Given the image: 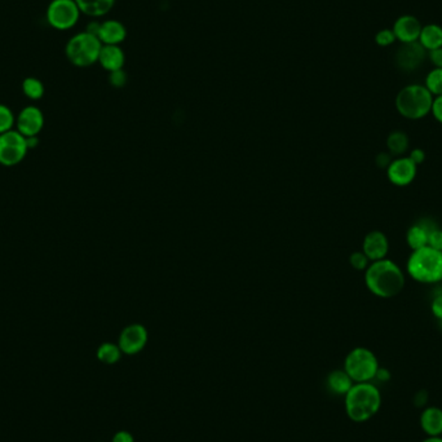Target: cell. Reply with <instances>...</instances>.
I'll return each instance as SVG.
<instances>
[{"label":"cell","mask_w":442,"mask_h":442,"mask_svg":"<svg viewBox=\"0 0 442 442\" xmlns=\"http://www.w3.org/2000/svg\"><path fill=\"white\" fill-rule=\"evenodd\" d=\"M365 282L375 297L393 298L405 287V274L396 262L383 259L368 267Z\"/></svg>","instance_id":"obj_1"},{"label":"cell","mask_w":442,"mask_h":442,"mask_svg":"<svg viewBox=\"0 0 442 442\" xmlns=\"http://www.w3.org/2000/svg\"><path fill=\"white\" fill-rule=\"evenodd\" d=\"M381 407V393L379 389L369 383H354L345 395V413L354 423L370 420L379 413Z\"/></svg>","instance_id":"obj_2"},{"label":"cell","mask_w":442,"mask_h":442,"mask_svg":"<svg viewBox=\"0 0 442 442\" xmlns=\"http://www.w3.org/2000/svg\"><path fill=\"white\" fill-rule=\"evenodd\" d=\"M409 274L422 283H437L442 281V251L429 246L411 253L407 262Z\"/></svg>","instance_id":"obj_3"},{"label":"cell","mask_w":442,"mask_h":442,"mask_svg":"<svg viewBox=\"0 0 442 442\" xmlns=\"http://www.w3.org/2000/svg\"><path fill=\"white\" fill-rule=\"evenodd\" d=\"M434 96L422 84H410L398 92L396 108L407 119L416 120L428 116L432 110Z\"/></svg>","instance_id":"obj_4"},{"label":"cell","mask_w":442,"mask_h":442,"mask_svg":"<svg viewBox=\"0 0 442 442\" xmlns=\"http://www.w3.org/2000/svg\"><path fill=\"white\" fill-rule=\"evenodd\" d=\"M102 43L97 36L87 31L72 35L65 45V56L68 61L77 68H90L99 63Z\"/></svg>","instance_id":"obj_5"},{"label":"cell","mask_w":442,"mask_h":442,"mask_svg":"<svg viewBox=\"0 0 442 442\" xmlns=\"http://www.w3.org/2000/svg\"><path fill=\"white\" fill-rule=\"evenodd\" d=\"M379 368L377 356L363 347L352 349L344 361V370L354 383H369L375 379Z\"/></svg>","instance_id":"obj_6"},{"label":"cell","mask_w":442,"mask_h":442,"mask_svg":"<svg viewBox=\"0 0 442 442\" xmlns=\"http://www.w3.org/2000/svg\"><path fill=\"white\" fill-rule=\"evenodd\" d=\"M81 9L75 0H51L45 9V21L58 31H68L81 19Z\"/></svg>","instance_id":"obj_7"},{"label":"cell","mask_w":442,"mask_h":442,"mask_svg":"<svg viewBox=\"0 0 442 442\" xmlns=\"http://www.w3.org/2000/svg\"><path fill=\"white\" fill-rule=\"evenodd\" d=\"M29 148L26 137L17 129H10L0 135V164L4 167L17 166L26 158Z\"/></svg>","instance_id":"obj_8"},{"label":"cell","mask_w":442,"mask_h":442,"mask_svg":"<svg viewBox=\"0 0 442 442\" xmlns=\"http://www.w3.org/2000/svg\"><path fill=\"white\" fill-rule=\"evenodd\" d=\"M45 114L35 105H27L21 109L16 117V129L25 137L38 136L45 128Z\"/></svg>","instance_id":"obj_9"},{"label":"cell","mask_w":442,"mask_h":442,"mask_svg":"<svg viewBox=\"0 0 442 442\" xmlns=\"http://www.w3.org/2000/svg\"><path fill=\"white\" fill-rule=\"evenodd\" d=\"M428 57V52L419 42L402 43L395 54V61L401 70L414 72Z\"/></svg>","instance_id":"obj_10"},{"label":"cell","mask_w":442,"mask_h":442,"mask_svg":"<svg viewBox=\"0 0 442 442\" xmlns=\"http://www.w3.org/2000/svg\"><path fill=\"white\" fill-rule=\"evenodd\" d=\"M148 343V330L144 326L134 324L127 326L119 335L118 345L122 353L134 356L141 352Z\"/></svg>","instance_id":"obj_11"},{"label":"cell","mask_w":442,"mask_h":442,"mask_svg":"<svg viewBox=\"0 0 442 442\" xmlns=\"http://www.w3.org/2000/svg\"><path fill=\"white\" fill-rule=\"evenodd\" d=\"M416 170L418 166L407 157L392 161L387 168V175L392 184L397 187H407L416 179Z\"/></svg>","instance_id":"obj_12"},{"label":"cell","mask_w":442,"mask_h":442,"mask_svg":"<svg viewBox=\"0 0 442 442\" xmlns=\"http://www.w3.org/2000/svg\"><path fill=\"white\" fill-rule=\"evenodd\" d=\"M422 24L420 21L411 15H405L401 16L396 19L395 25H393V33L396 39L400 40L401 43H411V42H418L420 31H422Z\"/></svg>","instance_id":"obj_13"},{"label":"cell","mask_w":442,"mask_h":442,"mask_svg":"<svg viewBox=\"0 0 442 442\" xmlns=\"http://www.w3.org/2000/svg\"><path fill=\"white\" fill-rule=\"evenodd\" d=\"M388 250V239L386 235L379 230L370 232L363 239L362 253H365L371 262H378V260L386 259Z\"/></svg>","instance_id":"obj_14"},{"label":"cell","mask_w":442,"mask_h":442,"mask_svg":"<svg viewBox=\"0 0 442 442\" xmlns=\"http://www.w3.org/2000/svg\"><path fill=\"white\" fill-rule=\"evenodd\" d=\"M97 38L102 45H122L127 38L126 26L117 19L102 21Z\"/></svg>","instance_id":"obj_15"},{"label":"cell","mask_w":442,"mask_h":442,"mask_svg":"<svg viewBox=\"0 0 442 442\" xmlns=\"http://www.w3.org/2000/svg\"><path fill=\"white\" fill-rule=\"evenodd\" d=\"M126 56L119 45H102L99 56V63L106 72H111L123 69Z\"/></svg>","instance_id":"obj_16"},{"label":"cell","mask_w":442,"mask_h":442,"mask_svg":"<svg viewBox=\"0 0 442 442\" xmlns=\"http://www.w3.org/2000/svg\"><path fill=\"white\" fill-rule=\"evenodd\" d=\"M434 229H437V226L434 221L422 220V221L416 223V226H411L407 232V241L409 247L413 251H416V250L428 246V235Z\"/></svg>","instance_id":"obj_17"},{"label":"cell","mask_w":442,"mask_h":442,"mask_svg":"<svg viewBox=\"0 0 442 442\" xmlns=\"http://www.w3.org/2000/svg\"><path fill=\"white\" fill-rule=\"evenodd\" d=\"M420 427L428 437L442 436V409L427 407L420 416Z\"/></svg>","instance_id":"obj_18"},{"label":"cell","mask_w":442,"mask_h":442,"mask_svg":"<svg viewBox=\"0 0 442 442\" xmlns=\"http://www.w3.org/2000/svg\"><path fill=\"white\" fill-rule=\"evenodd\" d=\"M326 384H327V388L329 390L335 395V396H343L345 397V395L351 390L353 386H354V381L352 378L347 374V371L344 370H334L331 371L327 377L326 380Z\"/></svg>","instance_id":"obj_19"},{"label":"cell","mask_w":442,"mask_h":442,"mask_svg":"<svg viewBox=\"0 0 442 442\" xmlns=\"http://www.w3.org/2000/svg\"><path fill=\"white\" fill-rule=\"evenodd\" d=\"M81 9V15L90 18L106 16L116 6V0H75Z\"/></svg>","instance_id":"obj_20"},{"label":"cell","mask_w":442,"mask_h":442,"mask_svg":"<svg viewBox=\"0 0 442 442\" xmlns=\"http://www.w3.org/2000/svg\"><path fill=\"white\" fill-rule=\"evenodd\" d=\"M425 47V51H434L442 47V27L436 24H428L422 27L420 36L418 40Z\"/></svg>","instance_id":"obj_21"},{"label":"cell","mask_w":442,"mask_h":442,"mask_svg":"<svg viewBox=\"0 0 442 442\" xmlns=\"http://www.w3.org/2000/svg\"><path fill=\"white\" fill-rule=\"evenodd\" d=\"M22 93L26 96L27 99L31 101H38L43 99L45 93V87L43 81L38 79L35 77H27L21 84Z\"/></svg>","instance_id":"obj_22"},{"label":"cell","mask_w":442,"mask_h":442,"mask_svg":"<svg viewBox=\"0 0 442 442\" xmlns=\"http://www.w3.org/2000/svg\"><path fill=\"white\" fill-rule=\"evenodd\" d=\"M122 351L119 348L118 344L114 343H102L97 349V360L102 362V363H106V365H114L117 363L120 357H122Z\"/></svg>","instance_id":"obj_23"},{"label":"cell","mask_w":442,"mask_h":442,"mask_svg":"<svg viewBox=\"0 0 442 442\" xmlns=\"http://www.w3.org/2000/svg\"><path fill=\"white\" fill-rule=\"evenodd\" d=\"M387 148L390 155H401L409 149V137L405 132L395 131L387 139Z\"/></svg>","instance_id":"obj_24"},{"label":"cell","mask_w":442,"mask_h":442,"mask_svg":"<svg viewBox=\"0 0 442 442\" xmlns=\"http://www.w3.org/2000/svg\"><path fill=\"white\" fill-rule=\"evenodd\" d=\"M425 88L432 93V96H441L442 69L434 68L432 72H428L425 78Z\"/></svg>","instance_id":"obj_25"},{"label":"cell","mask_w":442,"mask_h":442,"mask_svg":"<svg viewBox=\"0 0 442 442\" xmlns=\"http://www.w3.org/2000/svg\"><path fill=\"white\" fill-rule=\"evenodd\" d=\"M16 127V116L6 104H0V135Z\"/></svg>","instance_id":"obj_26"},{"label":"cell","mask_w":442,"mask_h":442,"mask_svg":"<svg viewBox=\"0 0 442 442\" xmlns=\"http://www.w3.org/2000/svg\"><path fill=\"white\" fill-rule=\"evenodd\" d=\"M396 40L397 39H396L392 29H383V30L378 31L375 35V42L380 47H388V45H393Z\"/></svg>","instance_id":"obj_27"},{"label":"cell","mask_w":442,"mask_h":442,"mask_svg":"<svg viewBox=\"0 0 442 442\" xmlns=\"http://www.w3.org/2000/svg\"><path fill=\"white\" fill-rule=\"evenodd\" d=\"M349 262H351V265H352L354 269L363 271V269H368L370 260H369V258L363 253H353L352 255H351Z\"/></svg>","instance_id":"obj_28"},{"label":"cell","mask_w":442,"mask_h":442,"mask_svg":"<svg viewBox=\"0 0 442 442\" xmlns=\"http://www.w3.org/2000/svg\"><path fill=\"white\" fill-rule=\"evenodd\" d=\"M109 81L113 87L116 88H122L125 87L127 83V72L120 69V70H116V72H109Z\"/></svg>","instance_id":"obj_29"},{"label":"cell","mask_w":442,"mask_h":442,"mask_svg":"<svg viewBox=\"0 0 442 442\" xmlns=\"http://www.w3.org/2000/svg\"><path fill=\"white\" fill-rule=\"evenodd\" d=\"M428 246L434 250L442 251V230L439 228L432 230L428 235Z\"/></svg>","instance_id":"obj_30"},{"label":"cell","mask_w":442,"mask_h":442,"mask_svg":"<svg viewBox=\"0 0 442 442\" xmlns=\"http://www.w3.org/2000/svg\"><path fill=\"white\" fill-rule=\"evenodd\" d=\"M431 113L434 114L436 120H439L440 123H442V95L441 96H436V97H434Z\"/></svg>","instance_id":"obj_31"},{"label":"cell","mask_w":442,"mask_h":442,"mask_svg":"<svg viewBox=\"0 0 442 442\" xmlns=\"http://www.w3.org/2000/svg\"><path fill=\"white\" fill-rule=\"evenodd\" d=\"M428 58L431 60V63H434L436 68L442 69V47L441 48L434 49V51H429L428 52Z\"/></svg>","instance_id":"obj_32"},{"label":"cell","mask_w":442,"mask_h":442,"mask_svg":"<svg viewBox=\"0 0 442 442\" xmlns=\"http://www.w3.org/2000/svg\"><path fill=\"white\" fill-rule=\"evenodd\" d=\"M432 312L434 317L442 321V294H437L432 301Z\"/></svg>","instance_id":"obj_33"},{"label":"cell","mask_w":442,"mask_h":442,"mask_svg":"<svg viewBox=\"0 0 442 442\" xmlns=\"http://www.w3.org/2000/svg\"><path fill=\"white\" fill-rule=\"evenodd\" d=\"M111 442H135V437L128 431H118L117 434L113 436Z\"/></svg>","instance_id":"obj_34"},{"label":"cell","mask_w":442,"mask_h":442,"mask_svg":"<svg viewBox=\"0 0 442 442\" xmlns=\"http://www.w3.org/2000/svg\"><path fill=\"white\" fill-rule=\"evenodd\" d=\"M409 158H410L413 162L416 163V166H419V164H422V163L425 162V154L422 149H414V150L410 153Z\"/></svg>","instance_id":"obj_35"},{"label":"cell","mask_w":442,"mask_h":442,"mask_svg":"<svg viewBox=\"0 0 442 442\" xmlns=\"http://www.w3.org/2000/svg\"><path fill=\"white\" fill-rule=\"evenodd\" d=\"M392 163V155L388 153H380L377 157V164L381 168H388L389 164Z\"/></svg>","instance_id":"obj_36"},{"label":"cell","mask_w":442,"mask_h":442,"mask_svg":"<svg viewBox=\"0 0 442 442\" xmlns=\"http://www.w3.org/2000/svg\"><path fill=\"white\" fill-rule=\"evenodd\" d=\"M100 26H101V22L97 21V19H93V21H90V22L87 24V26H86V30H84V31L90 33L92 35L97 36V34H99Z\"/></svg>","instance_id":"obj_37"},{"label":"cell","mask_w":442,"mask_h":442,"mask_svg":"<svg viewBox=\"0 0 442 442\" xmlns=\"http://www.w3.org/2000/svg\"><path fill=\"white\" fill-rule=\"evenodd\" d=\"M375 379H379L381 380V381H388V380L390 379V374H389V371L387 370V369L379 368V370L377 372Z\"/></svg>","instance_id":"obj_38"},{"label":"cell","mask_w":442,"mask_h":442,"mask_svg":"<svg viewBox=\"0 0 442 442\" xmlns=\"http://www.w3.org/2000/svg\"><path fill=\"white\" fill-rule=\"evenodd\" d=\"M26 144L29 150H33V149L38 148V145L40 144V141H39L38 136H33V137H26Z\"/></svg>","instance_id":"obj_39"},{"label":"cell","mask_w":442,"mask_h":442,"mask_svg":"<svg viewBox=\"0 0 442 442\" xmlns=\"http://www.w3.org/2000/svg\"><path fill=\"white\" fill-rule=\"evenodd\" d=\"M422 442H442V436H437V437H427L425 440Z\"/></svg>","instance_id":"obj_40"}]
</instances>
